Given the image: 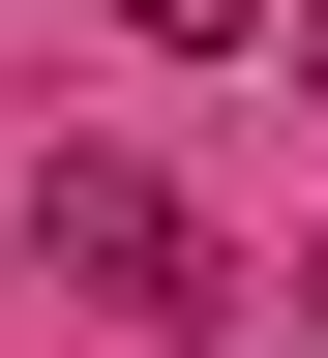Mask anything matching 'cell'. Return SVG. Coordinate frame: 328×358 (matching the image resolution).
Here are the masks:
<instances>
[{
  "instance_id": "6da1fadb",
  "label": "cell",
  "mask_w": 328,
  "mask_h": 358,
  "mask_svg": "<svg viewBox=\"0 0 328 358\" xmlns=\"http://www.w3.org/2000/svg\"><path fill=\"white\" fill-rule=\"evenodd\" d=\"M30 268H60V299H120V329H209V239H179L120 150H60V179H30Z\"/></svg>"
},
{
  "instance_id": "7a4b0ae2",
  "label": "cell",
  "mask_w": 328,
  "mask_h": 358,
  "mask_svg": "<svg viewBox=\"0 0 328 358\" xmlns=\"http://www.w3.org/2000/svg\"><path fill=\"white\" fill-rule=\"evenodd\" d=\"M299 90H328V0H299Z\"/></svg>"
},
{
  "instance_id": "3957f363",
  "label": "cell",
  "mask_w": 328,
  "mask_h": 358,
  "mask_svg": "<svg viewBox=\"0 0 328 358\" xmlns=\"http://www.w3.org/2000/svg\"><path fill=\"white\" fill-rule=\"evenodd\" d=\"M299 329H328V239H299Z\"/></svg>"
}]
</instances>
